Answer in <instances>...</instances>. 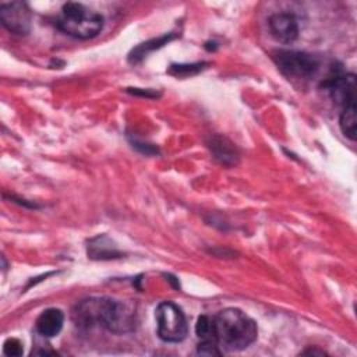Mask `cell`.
<instances>
[{
	"mask_svg": "<svg viewBox=\"0 0 357 357\" xmlns=\"http://www.w3.org/2000/svg\"><path fill=\"white\" fill-rule=\"evenodd\" d=\"M197 351L199 354H204V356H220L219 344L215 343V342H204V340H201L198 347H197Z\"/></svg>",
	"mask_w": 357,
	"mask_h": 357,
	"instance_id": "e0dca14e",
	"label": "cell"
},
{
	"mask_svg": "<svg viewBox=\"0 0 357 357\" xmlns=\"http://www.w3.org/2000/svg\"><path fill=\"white\" fill-rule=\"evenodd\" d=\"M176 35L174 33H166V35H162L159 38H153V39H149L144 43H139L138 46H135L130 54H128V61L130 63H138L141 61L144 57L148 56L149 52H153L156 49H160L162 46L167 45L172 39H174Z\"/></svg>",
	"mask_w": 357,
	"mask_h": 357,
	"instance_id": "7c38bea8",
	"label": "cell"
},
{
	"mask_svg": "<svg viewBox=\"0 0 357 357\" xmlns=\"http://www.w3.org/2000/svg\"><path fill=\"white\" fill-rule=\"evenodd\" d=\"M301 354H319V356H324L326 353L324 350H318V349H308V350H304Z\"/></svg>",
	"mask_w": 357,
	"mask_h": 357,
	"instance_id": "ac0fdd59",
	"label": "cell"
},
{
	"mask_svg": "<svg viewBox=\"0 0 357 357\" xmlns=\"http://www.w3.org/2000/svg\"><path fill=\"white\" fill-rule=\"evenodd\" d=\"M273 61L280 73L291 79L312 78L319 68L315 56L300 50H278L273 53Z\"/></svg>",
	"mask_w": 357,
	"mask_h": 357,
	"instance_id": "277c9868",
	"label": "cell"
},
{
	"mask_svg": "<svg viewBox=\"0 0 357 357\" xmlns=\"http://www.w3.org/2000/svg\"><path fill=\"white\" fill-rule=\"evenodd\" d=\"M339 126L344 137L354 141L356 139V131H357V119H356V105L347 106L342 109L340 117H339Z\"/></svg>",
	"mask_w": 357,
	"mask_h": 357,
	"instance_id": "4fadbf2b",
	"label": "cell"
},
{
	"mask_svg": "<svg viewBox=\"0 0 357 357\" xmlns=\"http://www.w3.org/2000/svg\"><path fill=\"white\" fill-rule=\"evenodd\" d=\"M64 324V314L59 308H47L36 318L35 326L38 333L45 337H53L59 335Z\"/></svg>",
	"mask_w": 357,
	"mask_h": 357,
	"instance_id": "30bf717a",
	"label": "cell"
},
{
	"mask_svg": "<svg viewBox=\"0 0 357 357\" xmlns=\"http://www.w3.org/2000/svg\"><path fill=\"white\" fill-rule=\"evenodd\" d=\"M56 25L66 35L77 39H91L103 28V17L81 3L68 1L63 6Z\"/></svg>",
	"mask_w": 357,
	"mask_h": 357,
	"instance_id": "3957f363",
	"label": "cell"
},
{
	"mask_svg": "<svg viewBox=\"0 0 357 357\" xmlns=\"http://www.w3.org/2000/svg\"><path fill=\"white\" fill-rule=\"evenodd\" d=\"M322 88L342 109L356 105L357 82L354 74H335L322 82Z\"/></svg>",
	"mask_w": 357,
	"mask_h": 357,
	"instance_id": "8992f818",
	"label": "cell"
},
{
	"mask_svg": "<svg viewBox=\"0 0 357 357\" xmlns=\"http://www.w3.org/2000/svg\"><path fill=\"white\" fill-rule=\"evenodd\" d=\"M205 66H208V63H192V64H172L167 70L169 74L174 75V77H190V75H195L199 71H202L205 68Z\"/></svg>",
	"mask_w": 357,
	"mask_h": 357,
	"instance_id": "9a60e30c",
	"label": "cell"
},
{
	"mask_svg": "<svg viewBox=\"0 0 357 357\" xmlns=\"http://www.w3.org/2000/svg\"><path fill=\"white\" fill-rule=\"evenodd\" d=\"M0 21L6 29L17 35H26L31 31V10L24 1L0 4Z\"/></svg>",
	"mask_w": 357,
	"mask_h": 357,
	"instance_id": "52a82bcc",
	"label": "cell"
},
{
	"mask_svg": "<svg viewBox=\"0 0 357 357\" xmlns=\"http://www.w3.org/2000/svg\"><path fill=\"white\" fill-rule=\"evenodd\" d=\"M155 315L158 322V335L162 340L177 343L185 339L188 325L181 308L170 301H165L158 305Z\"/></svg>",
	"mask_w": 357,
	"mask_h": 357,
	"instance_id": "5b68a950",
	"label": "cell"
},
{
	"mask_svg": "<svg viewBox=\"0 0 357 357\" xmlns=\"http://www.w3.org/2000/svg\"><path fill=\"white\" fill-rule=\"evenodd\" d=\"M73 321L81 329L102 326L113 333L131 332L135 328V308L128 301L110 297H89L73 308Z\"/></svg>",
	"mask_w": 357,
	"mask_h": 357,
	"instance_id": "6da1fadb",
	"label": "cell"
},
{
	"mask_svg": "<svg viewBox=\"0 0 357 357\" xmlns=\"http://www.w3.org/2000/svg\"><path fill=\"white\" fill-rule=\"evenodd\" d=\"M195 332L197 336L204 340V342H215V336H213V322H212V317L209 315H201L197 319V325H195Z\"/></svg>",
	"mask_w": 357,
	"mask_h": 357,
	"instance_id": "5bb4252c",
	"label": "cell"
},
{
	"mask_svg": "<svg viewBox=\"0 0 357 357\" xmlns=\"http://www.w3.org/2000/svg\"><path fill=\"white\" fill-rule=\"evenodd\" d=\"M213 336L226 350H243L255 342L258 328L254 319L238 308H225L212 317Z\"/></svg>",
	"mask_w": 357,
	"mask_h": 357,
	"instance_id": "7a4b0ae2",
	"label": "cell"
},
{
	"mask_svg": "<svg viewBox=\"0 0 357 357\" xmlns=\"http://www.w3.org/2000/svg\"><path fill=\"white\" fill-rule=\"evenodd\" d=\"M208 146L213 158L223 166H234L238 160V151L234 144L223 135L213 134L208 139Z\"/></svg>",
	"mask_w": 357,
	"mask_h": 357,
	"instance_id": "9c48e42d",
	"label": "cell"
},
{
	"mask_svg": "<svg viewBox=\"0 0 357 357\" xmlns=\"http://www.w3.org/2000/svg\"><path fill=\"white\" fill-rule=\"evenodd\" d=\"M24 351L22 343L15 337H8L3 344V353L6 356H21Z\"/></svg>",
	"mask_w": 357,
	"mask_h": 357,
	"instance_id": "2e32d148",
	"label": "cell"
},
{
	"mask_svg": "<svg viewBox=\"0 0 357 357\" xmlns=\"http://www.w3.org/2000/svg\"><path fill=\"white\" fill-rule=\"evenodd\" d=\"M271 35L280 43H293L298 36V24L293 14L278 13L269 17Z\"/></svg>",
	"mask_w": 357,
	"mask_h": 357,
	"instance_id": "ba28073f",
	"label": "cell"
},
{
	"mask_svg": "<svg viewBox=\"0 0 357 357\" xmlns=\"http://www.w3.org/2000/svg\"><path fill=\"white\" fill-rule=\"evenodd\" d=\"M88 257L92 259H114L123 254L107 236H96L88 241Z\"/></svg>",
	"mask_w": 357,
	"mask_h": 357,
	"instance_id": "8fae6325",
	"label": "cell"
}]
</instances>
